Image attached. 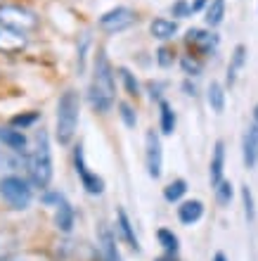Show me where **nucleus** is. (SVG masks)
<instances>
[{"label": "nucleus", "mask_w": 258, "mask_h": 261, "mask_svg": "<svg viewBox=\"0 0 258 261\" xmlns=\"http://www.w3.org/2000/svg\"><path fill=\"white\" fill-rule=\"evenodd\" d=\"M26 48V34L0 27V53H21Z\"/></svg>", "instance_id": "10"}, {"label": "nucleus", "mask_w": 258, "mask_h": 261, "mask_svg": "<svg viewBox=\"0 0 258 261\" xmlns=\"http://www.w3.org/2000/svg\"><path fill=\"white\" fill-rule=\"evenodd\" d=\"M216 197L220 204H230V199H232V183L230 180H223V183L216 188Z\"/></svg>", "instance_id": "29"}, {"label": "nucleus", "mask_w": 258, "mask_h": 261, "mask_svg": "<svg viewBox=\"0 0 258 261\" xmlns=\"http://www.w3.org/2000/svg\"><path fill=\"white\" fill-rule=\"evenodd\" d=\"M211 0H194V5H192V12H199V10H204V7H209Z\"/></svg>", "instance_id": "34"}, {"label": "nucleus", "mask_w": 258, "mask_h": 261, "mask_svg": "<svg viewBox=\"0 0 258 261\" xmlns=\"http://www.w3.org/2000/svg\"><path fill=\"white\" fill-rule=\"evenodd\" d=\"M145 159H147V173L152 178L161 176V166H163V152H161V138L154 128L147 130L145 136Z\"/></svg>", "instance_id": "7"}, {"label": "nucleus", "mask_w": 258, "mask_h": 261, "mask_svg": "<svg viewBox=\"0 0 258 261\" xmlns=\"http://www.w3.org/2000/svg\"><path fill=\"white\" fill-rule=\"evenodd\" d=\"M159 117H161V133L163 136H173L176 130V112L166 100H159Z\"/></svg>", "instance_id": "21"}, {"label": "nucleus", "mask_w": 258, "mask_h": 261, "mask_svg": "<svg viewBox=\"0 0 258 261\" xmlns=\"http://www.w3.org/2000/svg\"><path fill=\"white\" fill-rule=\"evenodd\" d=\"M156 238H159L161 247L166 249L168 254H176V252H178V235L173 233V230H168V228H161V230L156 233Z\"/></svg>", "instance_id": "24"}, {"label": "nucleus", "mask_w": 258, "mask_h": 261, "mask_svg": "<svg viewBox=\"0 0 258 261\" xmlns=\"http://www.w3.org/2000/svg\"><path fill=\"white\" fill-rule=\"evenodd\" d=\"M26 169H28V178H31V183L36 188L45 190L50 186V180H52V152H50V138L45 130L38 133L36 150L26 159Z\"/></svg>", "instance_id": "3"}, {"label": "nucleus", "mask_w": 258, "mask_h": 261, "mask_svg": "<svg viewBox=\"0 0 258 261\" xmlns=\"http://www.w3.org/2000/svg\"><path fill=\"white\" fill-rule=\"evenodd\" d=\"M0 195L12 209H26L31 204V188L24 178L19 176H5L0 180Z\"/></svg>", "instance_id": "5"}, {"label": "nucleus", "mask_w": 258, "mask_h": 261, "mask_svg": "<svg viewBox=\"0 0 258 261\" xmlns=\"http://www.w3.org/2000/svg\"><path fill=\"white\" fill-rule=\"evenodd\" d=\"M204 14H206V17H204L206 24H209L211 29L218 27V24L223 21V17H225V0H211Z\"/></svg>", "instance_id": "22"}, {"label": "nucleus", "mask_w": 258, "mask_h": 261, "mask_svg": "<svg viewBox=\"0 0 258 261\" xmlns=\"http://www.w3.org/2000/svg\"><path fill=\"white\" fill-rule=\"evenodd\" d=\"M135 24V12L130 7H114L100 17V29H104L107 34H116Z\"/></svg>", "instance_id": "8"}, {"label": "nucleus", "mask_w": 258, "mask_h": 261, "mask_svg": "<svg viewBox=\"0 0 258 261\" xmlns=\"http://www.w3.org/2000/svg\"><path fill=\"white\" fill-rule=\"evenodd\" d=\"M119 74H121L123 86H126V90H128V95H133V97L140 95V86H137V79H135V76L130 74L128 69H119Z\"/></svg>", "instance_id": "25"}, {"label": "nucleus", "mask_w": 258, "mask_h": 261, "mask_svg": "<svg viewBox=\"0 0 258 261\" xmlns=\"http://www.w3.org/2000/svg\"><path fill=\"white\" fill-rule=\"evenodd\" d=\"M88 43H90V36L85 34L81 38V45H78V71L83 74V69H85V50H88Z\"/></svg>", "instance_id": "33"}, {"label": "nucleus", "mask_w": 258, "mask_h": 261, "mask_svg": "<svg viewBox=\"0 0 258 261\" xmlns=\"http://www.w3.org/2000/svg\"><path fill=\"white\" fill-rule=\"evenodd\" d=\"M213 261H227V259H225V254H223V252H218V254L213 256Z\"/></svg>", "instance_id": "36"}, {"label": "nucleus", "mask_w": 258, "mask_h": 261, "mask_svg": "<svg viewBox=\"0 0 258 261\" xmlns=\"http://www.w3.org/2000/svg\"><path fill=\"white\" fill-rule=\"evenodd\" d=\"M185 193H187V183H185L183 178L170 180L168 186L163 188V197H166V202H178V199H183Z\"/></svg>", "instance_id": "23"}, {"label": "nucleus", "mask_w": 258, "mask_h": 261, "mask_svg": "<svg viewBox=\"0 0 258 261\" xmlns=\"http://www.w3.org/2000/svg\"><path fill=\"white\" fill-rule=\"evenodd\" d=\"M78 114H81V97L76 90H67L62 93L60 102H57V143L60 145H69L76 136L78 128Z\"/></svg>", "instance_id": "2"}, {"label": "nucleus", "mask_w": 258, "mask_h": 261, "mask_svg": "<svg viewBox=\"0 0 258 261\" xmlns=\"http://www.w3.org/2000/svg\"><path fill=\"white\" fill-rule=\"evenodd\" d=\"M74 221H76L74 206H71L67 199L62 197L60 202H57V212H54V226L60 228L62 233H71V228H74Z\"/></svg>", "instance_id": "13"}, {"label": "nucleus", "mask_w": 258, "mask_h": 261, "mask_svg": "<svg viewBox=\"0 0 258 261\" xmlns=\"http://www.w3.org/2000/svg\"><path fill=\"white\" fill-rule=\"evenodd\" d=\"M202 216H204V204H202L199 199H187V202H183V204L178 206V219H180V223H185V226L197 223Z\"/></svg>", "instance_id": "14"}, {"label": "nucleus", "mask_w": 258, "mask_h": 261, "mask_svg": "<svg viewBox=\"0 0 258 261\" xmlns=\"http://www.w3.org/2000/svg\"><path fill=\"white\" fill-rule=\"evenodd\" d=\"M173 60H176L173 50H170V48H159V53H156V62L161 64L163 69L170 67V64H173Z\"/></svg>", "instance_id": "32"}, {"label": "nucleus", "mask_w": 258, "mask_h": 261, "mask_svg": "<svg viewBox=\"0 0 258 261\" xmlns=\"http://www.w3.org/2000/svg\"><path fill=\"white\" fill-rule=\"evenodd\" d=\"M185 43L192 50H197L199 55H211L218 45V36L211 34V31H202V29H190L185 36Z\"/></svg>", "instance_id": "9"}, {"label": "nucleus", "mask_w": 258, "mask_h": 261, "mask_svg": "<svg viewBox=\"0 0 258 261\" xmlns=\"http://www.w3.org/2000/svg\"><path fill=\"white\" fill-rule=\"evenodd\" d=\"M0 27L14 29L21 34H28L38 27V17L31 10L19 5H0Z\"/></svg>", "instance_id": "4"}, {"label": "nucleus", "mask_w": 258, "mask_h": 261, "mask_svg": "<svg viewBox=\"0 0 258 261\" xmlns=\"http://www.w3.org/2000/svg\"><path fill=\"white\" fill-rule=\"evenodd\" d=\"M253 121H256V124H258V105H256V107H253Z\"/></svg>", "instance_id": "37"}, {"label": "nucleus", "mask_w": 258, "mask_h": 261, "mask_svg": "<svg viewBox=\"0 0 258 261\" xmlns=\"http://www.w3.org/2000/svg\"><path fill=\"white\" fill-rule=\"evenodd\" d=\"M100 249H102V261H121L116 240L109 228H100Z\"/></svg>", "instance_id": "19"}, {"label": "nucleus", "mask_w": 258, "mask_h": 261, "mask_svg": "<svg viewBox=\"0 0 258 261\" xmlns=\"http://www.w3.org/2000/svg\"><path fill=\"white\" fill-rule=\"evenodd\" d=\"M119 114H121V119H123V124L128 126V128H135V124H137V117H135V112H133V107H130L128 102H121L119 105Z\"/></svg>", "instance_id": "28"}, {"label": "nucleus", "mask_w": 258, "mask_h": 261, "mask_svg": "<svg viewBox=\"0 0 258 261\" xmlns=\"http://www.w3.org/2000/svg\"><path fill=\"white\" fill-rule=\"evenodd\" d=\"M116 221H119V233H121V238L126 240V245H128L130 249H135V252H140V242H137V235L135 230H133V223H130L128 214L123 212V209H119L116 212Z\"/></svg>", "instance_id": "17"}, {"label": "nucleus", "mask_w": 258, "mask_h": 261, "mask_svg": "<svg viewBox=\"0 0 258 261\" xmlns=\"http://www.w3.org/2000/svg\"><path fill=\"white\" fill-rule=\"evenodd\" d=\"M242 202H244L246 219L253 221L256 219V206H253V195H251V190H249V186H242Z\"/></svg>", "instance_id": "26"}, {"label": "nucleus", "mask_w": 258, "mask_h": 261, "mask_svg": "<svg viewBox=\"0 0 258 261\" xmlns=\"http://www.w3.org/2000/svg\"><path fill=\"white\" fill-rule=\"evenodd\" d=\"M150 34L159 41H170L178 34V21L176 19H166V17H156L150 24Z\"/></svg>", "instance_id": "16"}, {"label": "nucleus", "mask_w": 258, "mask_h": 261, "mask_svg": "<svg viewBox=\"0 0 258 261\" xmlns=\"http://www.w3.org/2000/svg\"><path fill=\"white\" fill-rule=\"evenodd\" d=\"M90 105L97 112H109L116 100V83H114V69L109 64V57L102 48L97 50L95 62H93V81H90Z\"/></svg>", "instance_id": "1"}, {"label": "nucleus", "mask_w": 258, "mask_h": 261, "mask_svg": "<svg viewBox=\"0 0 258 261\" xmlns=\"http://www.w3.org/2000/svg\"><path fill=\"white\" fill-rule=\"evenodd\" d=\"M185 90H187V95H197V88H194V83H190V81H185V86H183Z\"/></svg>", "instance_id": "35"}, {"label": "nucleus", "mask_w": 258, "mask_h": 261, "mask_svg": "<svg viewBox=\"0 0 258 261\" xmlns=\"http://www.w3.org/2000/svg\"><path fill=\"white\" fill-rule=\"evenodd\" d=\"M0 261H10V259H0Z\"/></svg>", "instance_id": "39"}, {"label": "nucleus", "mask_w": 258, "mask_h": 261, "mask_svg": "<svg viewBox=\"0 0 258 261\" xmlns=\"http://www.w3.org/2000/svg\"><path fill=\"white\" fill-rule=\"evenodd\" d=\"M206 97H209V107H211V110L216 112V114H223V110H225V88H223V83L211 81Z\"/></svg>", "instance_id": "20"}, {"label": "nucleus", "mask_w": 258, "mask_h": 261, "mask_svg": "<svg viewBox=\"0 0 258 261\" xmlns=\"http://www.w3.org/2000/svg\"><path fill=\"white\" fill-rule=\"evenodd\" d=\"M170 14L178 17V19H183V17H190V14H194V12H192V5L187 0H178L176 5L170 7Z\"/></svg>", "instance_id": "31"}, {"label": "nucleus", "mask_w": 258, "mask_h": 261, "mask_svg": "<svg viewBox=\"0 0 258 261\" xmlns=\"http://www.w3.org/2000/svg\"><path fill=\"white\" fill-rule=\"evenodd\" d=\"M159 261H173V259H159Z\"/></svg>", "instance_id": "38"}, {"label": "nucleus", "mask_w": 258, "mask_h": 261, "mask_svg": "<svg viewBox=\"0 0 258 261\" xmlns=\"http://www.w3.org/2000/svg\"><path fill=\"white\" fill-rule=\"evenodd\" d=\"M180 67H183V71L187 76H199L202 74V64H199V60H194L192 55H185L183 60H180Z\"/></svg>", "instance_id": "27"}, {"label": "nucleus", "mask_w": 258, "mask_h": 261, "mask_svg": "<svg viewBox=\"0 0 258 261\" xmlns=\"http://www.w3.org/2000/svg\"><path fill=\"white\" fill-rule=\"evenodd\" d=\"M223 166H225V143L218 140L216 147H213V157H211V169H209V178H211V186L218 188L223 183Z\"/></svg>", "instance_id": "12"}, {"label": "nucleus", "mask_w": 258, "mask_h": 261, "mask_svg": "<svg viewBox=\"0 0 258 261\" xmlns=\"http://www.w3.org/2000/svg\"><path fill=\"white\" fill-rule=\"evenodd\" d=\"M74 166H76V173H78V178H81V186L85 188V193L88 195H102L104 190V180L93 173L85 164V154H83V147L78 145L74 150Z\"/></svg>", "instance_id": "6"}, {"label": "nucleus", "mask_w": 258, "mask_h": 261, "mask_svg": "<svg viewBox=\"0 0 258 261\" xmlns=\"http://www.w3.org/2000/svg\"><path fill=\"white\" fill-rule=\"evenodd\" d=\"M242 150H244V166L246 169H253L258 164V124L246 128Z\"/></svg>", "instance_id": "11"}, {"label": "nucleus", "mask_w": 258, "mask_h": 261, "mask_svg": "<svg viewBox=\"0 0 258 261\" xmlns=\"http://www.w3.org/2000/svg\"><path fill=\"white\" fill-rule=\"evenodd\" d=\"M246 64V45H242L239 43L237 48L232 50V57H230V64H227V86H235V81H237L239 71H242V67Z\"/></svg>", "instance_id": "18"}, {"label": "nucleus", "mask_w": 258, "mask_h": 261, "mask_svg": "<svg viewBox=\"0 0 258 261\" xmlns=\"http://www.w3.org/2000/svg\"><path fill=\"white\" fill-rule=\"evenodd\" d=\"M0 143L5 145V147H10L12 152H26V136L21 133L19 128H10V126H5V128H0Z\"/></svg>", "instance_id": "15"}, {"label": "nucleus", "mask_w": 258, "mask_h": 261, "mask_svg": "<svg viewBox=\"0 0 258 261\" xmlns=\"http://www.w3.org/2000/svg\"><path fill=\"white\" fill-rule=\"evenodd\" d=\"M38 121V112H31V114H19V117H14L12 119V126L14 128H26V126H31V124H36Z\"/></svg>", "instance_id": "30"}]
</instances>
